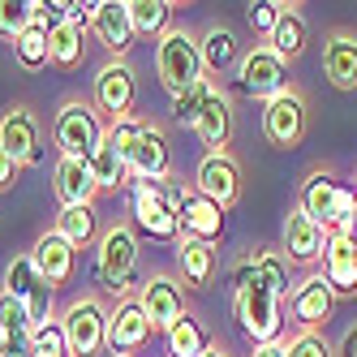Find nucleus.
<instances>
[{
	"label": "nucleus",
	"mask_w": 357,
	"mask_h": 357,
	"mask_svg": "<svg viewBox=\"0 0 357 357\" xmlns=\"http://www.w3.org/2000/svg\"><path fill=\"white\" fill-rule=\"evenodd\" d=\"M86 164H91V176H95V185H99V190H121V185H130V181H134L130 164H125L108 142H99V146H95V155H91Z\"/></svg>",
	"instance_id": "29"
},
{
	"label": "nucleus",
	"mask_w": 357,
	"mask_h": 357,
	"mask_svg": "<svg viewBox=\"0 0 357 357\" xmlns=\"http://www.w3.org/2000/svg\"><path fill=\"white\" fill-rule=\"evenodd\" d=\"M233 305H237V319H241L245 336L254 344H280V331H284V297H275L250 271L233 267Z\"/></svg>",
	"instance_id": "2"
},
{
	"label": "nucleus",
	"mask_w": 357,
	"mask_h": 357,
	"mask_svg": "<svg viewBox=\"0 0 357 357\" xmlns=\"http://www.w3.org/2000/svg\"><path fill=\"white\" fill-rule=\"evenodd\" d=\"M125 9H130L134 35H164L168 31V13H172L168 0H125Z\"/></svg>",
	"instance_id": "33"
},
{
	"label": "nucleus",
	"mask_w": 357,
	"mask_h": 357,
	"mask_svg": "<svg viewBox=\"0 0 357 357\" xmlns=\"http://www.w3.org/2000/svg\"><path fill=\"white\" fill-rule=\"evenodd\" d=\"M0 146L9 151L17 164H35L39 160V121L31 116V108H9L0 116Z\"/></svg>",
	"instance_id": "18"
},
{
	"label": "nucleus",
	"mask_w": 357,
	"mask_h": 357,
	"mask_svg": "<svg viewBox=\"0 0 357 357\" xmlns=\"http://www.w3.org/2000/svg\"><path fill=\"white\" fill-rule=\"evenodd\" d=\"M26 9H31V26L47 31V35L56 26H65V5L61 0H52V5H47V0H26Z\"/></svg>",
	"instance_id": "39"
},
{
	"label": "nucleus",
	"mask_w": 357,
	"mask_h": 357,
	"mask_svg": "<svg viewBox=\"0 0 357 357\" xmlns=\"http://www.w3.org/2000/svg\"><path fill=\"white\" fill-rule=\"evenodd\" d=\"M31 259H35L39 275H43L52 289H56V284H69L73 271H78V250H73V245L56 233V228L35 241V254H31Z\"/></svg>",
	"instance_id": "19"
},
{
	"label": "nucleus",
	"mask_w": 357,
	"mask_h": 357,
	"mask_svg": "<svg viewBox=\"0 0 357 357\" xmlns=\"http://www.w3.org/2000/svg\"><path fill=\"white\" fill-rule=\"evenodd\" d=\"M116 357H125V353H116Z\"/></svg>",
	"instance_id": "50"
},
{
	"label": "nucleus",
	"mask_w": 357,
	"mask_h": 357,
	"mask_svg": "<svg viewBox=\"0 0 357 357\" xmlns=\"http://www.w3.org/2000/svg\"><path fill=\"white\" fill-rule=\"evenodd\" d=\"M52 185H56L61 207H91V198L99 194L95 176H91V164H86V160H65V155L56 160Z\"/></svg>",
	"instance_id": "22"
},
{
	"label": "nucleus",
	"mask_w": 357,
	"mask_h": 357,
	"mask_svg": "<svg viewBox=\"0 0 357 357\" xmlns=\"http://www.w3.org/2000/svg\"><path fill=\"white\" fill-rule=\"evenodd\" d=\"M207 331L194 314H181L172 327H168V357H202L207 353Z\"/></svg>",
	"instance_id": "31"
},
{
	"label": "nucleus",
	"mask_w": 357,
	"mask_h": 357,
	"mask_svg": "<svg viewBox=\"0 0 357 357\" xmlns=\"http://www.w3.org/2000/svg\"><path fill=\"white\" fill-rule=\"evenodd\" d=\"M305 130H310V104L297 95V91H284V95H275L267 99V108H263V134L271 146L280 151H289L305 138Z\"/></svg>",
	"instance_id": "8"
},
{
	"label": "nucleus",
	"mask_w": 357,
	"mask_h": 357,
	"mask_svg": "<svg viewBox=\"0 0 357 357\" xmlns=\"http://www.w3.org/2000/svg\"><path fill=\"white\" fill-rule=\"evenodd\" d=\"M47 43H52V65L56 69H78L82 56H86V31H78V26H56L47 35Z\"/></svg>",
	"instance_id": "34"
},
{
	"label": "nucleus",
	"mask_w": 357,
	"mask_h": 357,
	"mask_svg": "<svg viewBox=\"0 0 357 357\" xmlns=\"http://www.w3.org/2000/svg\"><path fill=\"white\" fill-rule=\"evenodd\" d=\"M52 138L65 160H91L95 146L104 142V121H99V112L86 99H65L52 121Z\"/></svg>",
	"instance_id": "3"
},
{
	"label": "nucleus",
	"mask_w": 357,
	"mask_h": 357,
	"mask_svg": "<svg viewBox=\"0 0 357 357\" xmlns=\"http://www.w3.org/2000/svg\"><path fill=\"white\" fill-rule=\"evenodd\" d=\"M198 52H202V69H211V73H228V69H237V65H241L237 35L228 31V26H211L207 35H202Z\"/></svg>",
	"instance_id": "27"
},
{
	"label": "nucleus",
	"mask_w": 357,
	"mask_h": 357,
	"mask_svg": "<svg viewBox=\"0 0 357 357\" xmlns=\"http://www.w3.org/2000/svg\"><path fill=\"white\" fill-rule=\"evenodd\" d=\"M323 78L336 91H357V31H331L323 39Z\"/></svg>",
	"instance_id": "16"
},
{
	"label": "nucleus",
	"mask_w": 357,
	"mask_h": 357,
	"mask_svg": "<svg viewBox=\"0 0 357 357\" xmlns=\"http://www.w3.org/2000/svg\"><path fill=\"white\" fill-rule=\"evenodd\" d=\"M13 61L26 69V73H39L52 65V43H47V31L39 26H26L17 39H13Z\"/></svg>",
	"instance_id": "30"
},
{
	"label": "nucleus",
	"mask_w": 357,
	"mask_h": 357,
	"mask_svg": "<svg viewBox=\"0 0 357 357\" xmlns=\"http://www.w3.org/2000/svg\"><path fill=\"white\" fill-rule=\"evenodd\" d=\"M26 26H31L26 0H0V35H5V39H17Z\"/></svg>",
	"instance_id": "38"
},
{
	"label": "nucleus",
	"mask_w": 357,
	"mask_h": 357,
	"mask_svg": "<svg viewBox=\"0 0 357 357\" xmlns=\"http://www.w3.org/2000/svg\"><path fill=\"white\" fill-rule=\"evenodd\" d=\"M130 211H134V224L142 228L146 237H155V241H172L176 237V241H181V220H176V211L160 198V190L151 181H134Z\"/></svg>",
	"instance_id": "10"
},
{
	"label": "nucleus",
	"mask_w": 357,
	"mask_h": 357,
	"mask_svg": "<svg viewBox=\"0 0 357 357\" xmlns=\"http://www.w3.org/2000/svg\"><path fill=\"white\" fill-rule=\"evenodd\" d=\"M194 190L228 211L241 198V164L228 155V151H207L202 164H198V172H194Z\"/></svg>",
	"instance_id": "9"
},
{
	"label": "nucleus",
	"mask_w": 357,
	"mask_h": 357,
	"mask_svg": "<svg viewBox=\"0 0 357 357\" xmlns=\"http://www.w3.org/2000/svg\"><path fill=\"white\" fill-rule=\"evenodd\" d=\"M0 357H5V327H0Z\"/></svg>",
	"instance_id": "49"
},
{
	"label": "nucleus",
	"mask_w": 357,
	"mask_h": 357,
	"mask_svg": "<svg viewBox=\"0 0 357 357\" xmlns=\"http://www.w3.org/2000/svg\"><path fill=\"white\" fill-rule=\"evenodd\" d=\"M138 305H142V314L151 319V327H164V331H168L176 319L185 314V293H181V284H176L172 275L155 271V275H146V280H142Z\"/></svg>",
	"instance_id": "12"
},
{
	"label": "nucleus",
	"mask_w": 357,
	"mask_h": 357,
	"mask_svg": "<svg viewBox=\"0 0 357 357\" xmlns=\"http://www.w3.org/2000/svg\"><path fill=\"white\" fill-rule=\"evenodd\" d=\"M353 194H357V185H353Z\"/></svg>",
	"instance_id": "51"
},
{
	"label": "nucleus",
	"mask_w": 357,
	"mask_h": 357,
	"mask_svg": "<svg viewBox=\"0 0 357 357\" xmlns=\"http://www.w3.org/2000/svg\"><path fill=\"white\" fill-rule=\"evenodd\" d=\"M39 284H47V280L39 275V267H35L31 254H22V259H13V263H9V271H5V293H13L17 301H26Z\"/></svg>",
	"instance_id": "36"
},
{
	"label": "nucleus",
	"mask_w": 357,
	"mask_h": 357,
	"mask_svg": "<svg viewBox=\"0 0 357 357\" xmlns=\"http://www.w3.org/2000/svg\"><path fill=\"white\" fill-rule=\"evenodd\" d=\"M237 267H241V271H250L254 280H263V284H267L275 297H289V259H284V250L259 245V250H250Z\"/></svg>",
	"instance_id": "24"
},
{
	"label": "nucleus",
	"mask_w": 357,
	"mask_h": 357,
	"mask_svg": "<svg viewBox=\"0 0 357 357\" xmlns=\"http://www.w3.org/2000/svg\"><path fill=\"white\" fill-rule=\"evenodd\" d=\"M353 237H357V233H353Z\"/></svg>",
	"instance_id": "52"
},
{
	"label": "nucleus",
	"mask_w": 357,
	"mask_h": 357,
	"mask_svg": "<svg viewBox=\"0 0 357 357\" xmlns=\"http://www.w3.org/2000/svg\"><path fill=\"white\" fill-rule=\"evenodd\" d=\"M142 125H146V121H138V116H121V121H112L108 130H104V142L116 151V155H121L125 164H130V160H134V151H138Z\"/></svg>",
	"instance_id": "37"
},
{
	"label": "nucleus",
	"mask_w": 357,
	"mask_h": 357,
	"mask_svg": "<svg viewBox=\"0 0 357 357\" xmlns=\"http://www.w3.org/2000/svg\"><path fill=\"white\" fill-rule=\"evenodd\" d=\"M155 73L168 86V95H181L185 86H194L202 78V52L198 39L190 31H164L160 47H155Z\"/></svg>",
	"instance_id": "4"
},
{
	"label": "nucleus",
	"mask_w": 357,
	"mask_h": 357,
	"mask_svg": "<svg viewBox=\"0 0 357 357\" xmlns=\"http://www.w3.org/2000/svg\"><path fill=\"white\" fill-rule=\"evenodd\" d=\"M211 95H215L211 78H198V82L185 86L181 95H172V121H176V125H190V130H194V121L202 116V108H207Z\"/></svg>",
	"instance_id": "35"
},
{
	"label": "nucleus",
	"mask_w": 357,
	"mask_h": 357,
	"mask_svg": "<svg viewBox=\"0 0 357 357\" xmlns=\"http://www.w3.org/2000/svg\"><path fill=\"white\" fill-rule=\"evenodd\" d=\"M280 13H284V5H280V0H254V5L245 9V17H250V26L259 31V35H271V31H275V22H280Z\"/></svg>",
	"instance_id": "40"
},
{
	"label": "nucleus",
	"mask_w": 357,
	"mask_h": 357,
	"mask_svg": "<svg viewBox=\"0 0 357 357\" xmlns=\"http://www.w3.org/2000/svg\"><path fill=\"white\" fill-rule=\"evenodd\" d=\"M17 168H22V164H17V160L9 155L5 146H0V190H9V185L17 181Z\"/></svg>",
	"instance_id": "45"
},
{
	"label": "nucleus",
	"mask_w": 357,
	"mask_h": 357,
	"mask_svg": "<svg viewBox=\"0 0 357 357\" xmlns=\"http://www.w3.org/2000/svg\"><path fill=\"white\" fill-rule=\"evenodd\" d=\"M267 39H271L267 47H271V52L289 65L293 56H301V52H305V43H310V26H305V17H301L293 5H284V13H280L275 31H271Z\"/></svg>",
	"instance_id": "26"
},
{
	"label": "nucleus",
	"mask_w": 357,
	"mask_h": 357,
	"mask_svg": "<svg viewBox=\"0 0 357 357\" xmlns=\"http://www.w3.org/2000/svg\"><path fill=\"white\" fill-rule=\"evenodd\" d=\"M323 280L336 297H357V237L353 233H331L323 250Z\"/></svg>",
	"instance_id": "13"
},
{
	"label": "nucleus",
	"mask_w": 357,
	"mask_h": 357,
	"mask_svg": "<svg viewBox=\"0 0 357 357\" xmlns=\"http://www.w3.org/2000/svg\"><path fill=\"white\" fill-rule=\"evenodd\" d=\"M134 99H138V73L130 69V61H108L104 69L95 73V104L104 108L112 121L121 116H134Z\"/></svg>",
	"instance_id": "11"
},
{
	"label": "nucleus",
	"mask_w": 357,
	"mask_h": 357,
	"mask_svg": "<svg viewBox=\"0 0 357 357\" xmlns=\"http://www.w3.org/2000/svg\"><path fill=\"white\" fill-rule=\"evenodd\" d=\"M202 357H228V353H224L220 344H207V353H202Z\"/></svg>",
	"instance_id": "48"
},
{
	"label": "nucleus",
	"mask_w": 357,
	"mask_h": 357,
	"mask_svg": "<svg viewBox=\"0 0 357 357\" xmlns=\"http://www.w3.org/2000/svg\"><path fill=\"white\" fill-rule=\"evenodd\" d=\"M168 164H172V151H168L164 130H155V125H142L138 151H134V160H130L134 181H160V176H168Z\"/></svg>",
	"instance_id": "23"
},
{
	"label": "nucleus",
	"mask_w": 357,
	"mask_h": 357,
	"mask_svg": "<svg viewBox=\"0 0 357 357\" xmlns=\"http://www.w3.org/2000/svg\"><path fill=\"white\" fill-rule=\"evenodd\" d=\"M91 31H95V39L104 43L112 56L130 52L134 26H130V9H125V0H99V5H95V17H91Z\"/></svg>",
	"instance_id": "21"
},
{
	"label": "nucleus",
	"mask_w": 357,
	"mask_h": 357,
	"mask_svg": "<svg viewBox=\"0 0 357 357\" xmlns=\"http://www.w3.org/2000/svg\"><path fill=\"white\" fill-rule=\"evenodd\" d=\"M151 331L155 327H151V319L142 314L138 297H125V301H116V310H108V349H112V357L146 344Z\"/></svg>",
	"instance_id": "17"
},
{
	"label": "nucleus",
	"mask_w": 357,
	"mask_h": 357,
	"mask_svg": "<svg viewBox=\"0 0 357 357\" xmlns=\"http://www.w3.org/2000/svg\"><path fill=\"white\" fill-rule=\"evenodd\" d=\"M35 353V331L22 327V331H5V357H31Z\"/></svg>",
	"instance_id": "43"
},
{
	"label": "nucleus",
	"mask_w": 357,
	"mask_h": 357,
	"mask_svg": "<svg viewBox=\"0 0 357 357\" xmlns=\"http://www.w3.org/2000/svg\"><path fill=\"white\" fill-rule=\"evenodd\" d=\"M297 207L310 215L327 237L331 233H357V194H353V185L336 181L327 168H314L305 176Z\"/></svg>",
	"instance_id": "1"
},
{
	"label": "nucleus",
	"mask_w": 357,
	"mask_h": 357,
	"mask_svg": "<svg viewBox=\"0 0 357 357\" xmlns=\"http://www.w3.org/2000/svg\"><path fill=\"white\" fill-rule=\"evenodd\" d=\"M176 263H181V271H185V280L194 289H207L211 275H215V250L207 241L181 237V241H176Z\"/></svg>",
	"instance_id": "28"
},
{
	"label": "nucleus",
	"mask_w": 357,
	"mask_h": 357,
	"mask_svg": "<svg viewBox=\"0 0 357 357\" xmlns=\"http://www.w3.org/2000/svg\"><path fill=\"white\" fill-rule=\"evenodd\" d=\"M284 353L289 357H331V349H327V340L319 336V331H301V336H293L284 344Z\"/></svg>",
	"instance_id": "41"
},
{
	"label": "nucleus",
	"mask_w": 357,
	"mask_h": 357,
	"mask_svg": "<svg viewBox=\"0 0 357 357\" xmlns=\"http://www.w3.org/2000/svg\"><path fill=\"white\" fill-rule=\"evenodd\" d=\"M323 250H327V233L301 207H293L284 215V259L297 267H310L323 259Z\"/></svg>",
	"instance_id": "15"
},
{
	"label": "nucleus",
	"mask_w": 357,
	"mask_h": 357,
	"mask_svg": "<svg viewBox=\"0 0 357 357\" xmlns=\"http://www.w3.org/2000/svg\"><path fill=\"white\" fill-rule=\"evenodd\" d=\"M91 17H95V5H82V0H69V5H65V26L91 31Z\"/></svg>",
	"instance_id": "44"
},
{
	"label": "nucleus",
	"mask_w": 357,
	"mask_h": 357,
	"mask_svg": "<svg viewBox=\"0 0 357 357\" xmlns=\"http://www.w3.org/2000/svg\"><path fill=\"white\" fill-rule=\"evenodd\" d=\"M56 233H61L73 250H86V245L95 241V207H61Z\"/></svg>",
	"instance_id": "32"
},
{
	"label": "nucleus",
	"mask_w": 357,
	"mask_h": 357,
	"mask_svg": "<svg viewBox=\"0 0 357 357\" xmlns=\"http://www.w3.org/2000/svg\"><path fill=\"white\" fill-rule=\"evenodd\" d=\"M0 327H5V331H22V327H31L26 305H22L13 293H0Z\"/></svg>",
	"instance_id": "42"
},
{
	"label": "nucleus",
	"mask_w": 357,
	"mask_h": 357,
	"mask_svg": "<svg viewBox=\"0 0 357 357\" xmlns=\"http://www.w3.org/2000/svg\"><path fill=\"white\" fill-rule=\"evenodd\" d=\"M237 86L250 99H275V95L289 91V65L267 43L250 47V52H241V65H237Z\"/></svg>",
	"instance_id": "7"
},
{
	"label": "nucleus",
	"mask_w": 357,
	"mask_h": 357,
	"mask_svg": "<svg viewBox=\"0 0 357 357\" xmlns=\"http://www.w3.org/2000/svg\"><path fill=\"white\" fill-rule=\"evenodd\" d=\"M99 280H104V289L108 293H125L130 289V280L138 271V237H134V228H125V224H112L104 237H99Z\"/></svg>",
	"instance_id": "6"
},
{
	"label": "nucleus",
	"mask_w": 357,
	"mask_h": 357,
	"mask_svg": "<svg viewBox=\"0 0 357 357\" xmlns=\"http://www.w3.org/2000/svg\"><path fill=\"white\" fill-rule=\"evenodd\" d=\"M331 305H336V293H331V284L323 275H305L301 284H293L289 293V314L305 327V331H314L331 319Z\"/></svg>",
	"instance_id": "14"
},
{
	"label": "nucleus",
	"mask_w": 357,
	"mask_h": 357,
	"mask_svg": "<svg viewBox=\"0 0 357 357\" xmlns=\"http://www.w3.org/2000/svg\"><path fill=\"white\" fill-rule=\"evenodd\" d=\"M194 134H198L202 146H211V151H224L228 146V134H233V104L224 99V91H215L207 99L202 116L194 121Z\"/></svg>",
	"instance_id": "25"
},
{
	"label": "nucleus",
	"mask_w": 357,
	"mask_h": 357,
	"mask_svg": "<svg viewBox=\"0 0 357 357\" xmlns=\"http://www.w3.org/2000/svg\"><path fill=\"white\" fill-rule=\"evenodd\" d=\"M250 357H289V353H284V344H259Z\"/></svg>",
	"instance_id": "47"
},
{
	"label": "nucleus",
	"mask_w": 357,
	"mask_h": 357,
	"mask_svg": "<svg viewBox=\"0 0 357 357\" xmlns=\"http://www.w3.org/2000/svg\"><path fill=\"white\" fill-rule=\"evenodd\" d=\"M340 357H357V327L344 331V340H340Z\"/></svg>",
	"instance_id": "46"
},
{
	"label": "nucleus",
	"mask_w": 357,
	"mask_h": 357,
	"mask_svg": "<svg viewBox=\"0 0 357 357\" xmlns=\"http://www.w3.org/2000/svg\"><path fill=\"white\" fill-rule=\"evenodd\" d=\"M61 331H65L73 357H95L99 349H108V310H104V301L99 297H78L65 310Z\"/></svg>",
	"instance_id": "5"
},
{
	"label": "nucleus",
	"mask_w": 357,
	"mask_h": 357,
	"mask_svg": "<svg viewBox=\"0 0 357 357\" xmlns=\"http://www.w3.org/2000/svg\"><path fill=\"white\" fill-rule=\"evenodd\" d=\"M176 220H181V237L207 241V245H215V241L224 237V207H215V202L202 198L198 190H190V198L181 202Z\"/></svg>",
	"instance_id": "20"
}]
</instances>
